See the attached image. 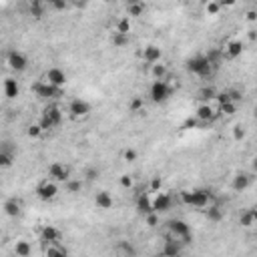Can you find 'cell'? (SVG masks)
<instances>
[{
    "label": "cell",
    "mask_w": 257,
    "mask_h": 257,
    "mask_svg": "<svg viewBox=\"0 0 257 257\" xmlns=\"http://www.w3.org/2000/svg\"><path fill=\"white\" fill-rule=\"evenodd\" d=\"M179 201L187 207H193V209H207L213 199H211V193L205 191V189H185L179 193Z\"/></svg>",
    "instance_id": "cell-1"
},
{
    "label": "cell",
    "mask_w": 257,
    "mask_h": 257,
    "mask_svg": "<svg viewBox=\"0 0 257 257\" xmlns=\"http://www.w3.org/2000/svg\"><path fill=\"white\" fill-rule=\"evenodd\" d=\"M175 89H177V84L173 82V78H169V77L165 80H153L151 89H149V99H151L153 103H157V104H161V103L171 99V95L175 93Z\"/></svg>",
    "instance_id": "cell-2"
},
{
    "label": "cell",
    "mask_w": 257,
    "mask_h": 257,
    "mask_svg": "<svg viewBox=\"0 0 257 257\" xmlns=\"http://www.w3.org/2000/svg\"><path fill=\"white\" fill-rule=\"evenodd\" d=\"M62 119H64V113H62L60 106L56 103H49L45 109H42L38 125H40L42 131H52V128H56L62 123Z\"/></svg>",
    "instance_id": "cell-3"
},
{
    "label": "cell",
    "mask_w": 257,
    "mask_h": 257,
    "mask_svg": "<svg viewBox=\"0 0 257 257\" xmlns=\"http://www.w3.org/2000/svg\"><path fill=\"white\" fill-rule=\"evenodd\" d=\"M167 237L179 241V243L185 247V245L191 243L193 235H191L189 225H187L183 219H171V221H167Z\"/></svg>",
    "instance_id": "cell-4"
},
{
    "label": "cell",
    "mask_w": 257,
    "mask_h": 257,
    "mask_svg": "<svg viewBox=\"0 0 257 257\" xmlns=\"http://www.w3.org/2000/svg\"><path fill=\"white\" fill-rule=\"evenodd\" d=\"M187 71L191 75H195L199 78H209L215 71V67L211 64V60L207 58V54H195L187 60Z\"/></svg>",
    "instance_id": "cell-5"
},
{
    "label": "cell",
    "mask_w": 257,
    "mask_h": 257,
    "mask_svg": "<svg viewBox=\"0 0 257 257\" xmlns=\"http://www.w3.org/2000/svg\"><path fill=\"white\" fill-rule=\"evenodd\" d=\"M34 193H36V197H38L40 201H45V203L54 201V199L58 197V183H54L52 179L45 177L42 181H38V185H36Z\"/></svg>",
    "instance_id": "cell-6"
},
{
    "label": "cell",
    "mask_w": 257,
    "mask_h": 257,
    "mask_svg": "<svg viewBox=\"0 0 257 257\" xmlns=\"http://www.w3.org/2000/svg\"><path fill=\"white\" fill-rule=\"evenodd\" d=\"M67 113L73 121H82L91 115V103L84 99H73L67 106Z\"/></svg>",
    "instance_id": "cell-7"
},
{
    "label": "cell",
    "mask_w": 257,
    "mask_h": 257,
    "mask_svg": "<svg viewBox=\"0 0 257 257\" xmlns=\"http://www.w3.org/2000/svg\"><path fill=\"white\" fill-rule=\"evenodd\" d=\"M219 117L217 113V104L215 103H199L195 109V121L201 125H209Z\"/></svg>",
    "instance_id": "cell-8"
},
{
    "label": "cell",
    "mask_w": 257,
    "mask_h": 257,
    "mask_svg": "<svg viewBox=\"0 0 257 257\" xmlns=\"http://www.w3.org/2000/svg\"><path fill=\"white\" fill-rule=\"evenodd\" d=\"M73 175H71V167L67 165V163H60V161H54V163H51L49 165V179H52L54 183H67L69 179H71Z\"/></svg>",
    "instance_id": "cell-9"
},
{
    "label": "cell",
    "mask_w": 257,
    "mask_h": 257,
    "mask_svg": "<svg viewBox=\"0 0 257 257\" xmlns=\"http://www.w3.org/2000/svg\"><path fill=\"white\" fill-rule=\"evenodd\" d=\"M32 93L38 97V99H45V101H51V99H58L60 95H62V89H54V87H51L49 82H45V80H36L34 84H32Z\"/></svg>",
    "instance_id": "cell-10"
},
{
    "label": "cell",
    "mask_w": 257,
    "mask_h": 257,
    "mask_svg": "<svg viewBox=\"0 0 257 257\" xmlns=\"http://www.w3.org/2000/svg\"><path fill=\"white\" fill-rule=\"evenodd\" d=\"M151 203H153V213H167L171 207H173V195L171 193H165V191H159V193H153L151 195Z\"/></svg>",
    "instance_id": "cell-11"
},
{
    "label": "cell",
    "mask_w": 257,
    "mask_h": 257,
    "mask_svg": "<svg viewBox=\"0 0 257 257\" xmlns=\"http://www.w3.org/2000/svg\"><path fill=\"white\" fill-rule=\"evenodd\" d=\"M6 64H8V69L12 73H25L26 67H28V58L25 52H20V51H10L6 54Z\"/></svg>",
    "instance_id": "cell-12"
},
{
    "label": "cell",
    "mask_w": 257,
    "mask_h": 257,
    "mask_svg": "<svg viewBox=\"0 0 257 257\" xmlns=\"http://www.w3.org/2000/svg\"><path fill=\"white\" fill-rule=\"evenodd\" d=\"M42 80L49 82L54 89H64V84H67V73H64L62 69H58V67H51L45 73V77H42Z\"/></svg>",
    "instance_id": "cell-13"
},
{
    "label": "cell",
    "mask_w": 257,
    "mask_h": 257,
    "mask_svg": "<svg viewBox=\"0 0 257 257\" xmlns=\"http://www.w3.org/2000/svg\"><path fill=\"white\" fill-rule=\"evenodd\" d=\"M223 56L229 58V60H235V58H239L243 54V42L239 38H229L225 45H223Z\"/></svg>",
    "instance_id": "cell-14"
},
{
    "label": "cell",
    "mask_w": 257,
    "mask_h": 257,
    "mask_svg": "<svg viewBox=\"0 0 257 257\" xmlns=\"http://www.w3.org/2000/svg\"><path fill=\"white\" fill-rule=\"evenodd\" d=\"M141 56H143V60L149 64V67H151V64H157V62L163 60V49L157 47V45H149V47L143 49Z\"/></svg>",
    "instance_id": "cell-15"
},
{
    "label": "cell",
    "mask_w": 257,
    "mask_h": 257,
    "mask_svg": "<svg viewBox=\"0 0 257 257\" xmlns=\"http://www.w3.org/2000/svg\"><path fill=\"white\" fill-rule=\"evenodd\" d=\"M40 241L42 243H60L62 241V231L54 225H45L40 229Z\"/></svg>",
    "instance_id": "cell-16"
},
{
    "label": "cell",
    "mask_w": 257,
    "mask_h": 257,
    "mask_svg": "<svg viewBox=\"0 0 257 257\" xmlns=\"http://www.w3.org/2000/svg\"><path fill=\"white\" fill-rule=\"evenodd\" d=\"M181 251H183V245L175 239H171L165 235V241H163V247H161V255L163 257H181Z\"/></svg>",
    "instance_id": "cell-17"
},
{
    "label": "cell",
    "mask_w": 257,
    "mask_h": 257,
    "mask_svg": "<svg viewBox=\"0 0 257 257\" xmlns=\"http://www.w3.org/2000/svg\"><path fill=\"white\" fill-rule=\"evenodd\" d=\"M23 209H25L23 201L16 199V197H10V199H6L2 203V211H4V215H8V217H20V215H23Z\"/></svg>",
    "instance_id": "cell-18"
},
{
    "label": "cell",
    "mask_w": 257,
    "mask_h": 257,
    "mask_svg": "<svg viewBox=\"0 0 257 257\" xmlns=\"http://www.w3.org/2000/svg\"><path fill=\"white\" fill-rule=\"evenodd\" d=\"M95 205L99 207V209H103V211H109V209H113L115 207V199H113V195L109 191H97L95 193Z\"/></svg>",
    "instance_id": "cell-19"
},
{
    "label": "cell",
    "mask_w": 257,
    "mask_h": 257,
    "mask_svg": "<svg viewBox=\"0 0 257 257\" xmlns=\"http://www.w3.org/2000/svg\"><path fill=\"white\" fill-rule=\"evenodd\" d=\"M45 257H69V249L62 243H42Z\"/></svg>",
    "instance_id": "cell-20"
},
{
    "label": "cell",
    "mask_w": 257,
    "mask_h": 257,
    "mask_svg": "<svg viewBox=\"0 0 257 257\" xmlns=\"http://www.w3.org/2000/svg\"><path fill=\"white\" fill-rule=\"evenodd\" d=\"M137 211L141 215H149V213H153V203H151V195L149 193H139L137 197Z\"/></svg>",
    "instance_id": "cell-21"
},
{
    "label": "cell",
    "mask_w": 257,
    "mask_h": 257,
    "mask_svg": "<svg viewBox=\"0 0 257 257\" xmlns=\"http://www.w3.org/2000/svg\"><path fill=\"white\" fill-rule=\"evenodd\" d=\"M2 91H4V97H6V99H16V97L20 95V84H18L16 78L8 77V78H4V82H2Z\"/></svg>",
    "instance_id": "cell-22"
},
{
    "label": "cell",
    "mask_w": 257,
    "mask_h": 257,
    "mask_svg": "<svg viewBox=\"0 0 257 257\" xmlns=\"http://www.w3.org/2000/svg\"><path fill=\"white\" fill-rule=\"evenodd\" d=\"M149 75H151L153 80H165L169 77V67L161 60V62L151 64V67H149Z\"/></svg>",
    "instance_id": "cell-23"
},
{
    "label": "cell",
    "mask_w": 257,
    "mask_h": 257,
    "mask_svg": "<svg viewBox=\"0 0 257 257\" xmlns=\"http://www.w3.org/2000/svg\"><path fill=\"white\" fill-rule=\"evenodd\" d=\"M251 181H253V173H237V175L233 177L231 187H233L235 191H245V189L251 185Z\"/></svg>",
    "instance_id": "cell-24"
},
{
    "label": "cell",
    "mask_w": 257,
    "mask_h": 257,
    "mask_svg": "<svg viewBox=\"0 0 257 257\" xmlns=\"http://www.w3.org/2000/svg\"><path fill=\"white\" fill-rule=\"evenodd\" d=\"M12 251H14L16 257H30V253H32V245H30V241H26V239H16Z\"/></svg>",
    "instance_id": "cell-25"
},
{
    "label": "cell",
    "mask_w": 257,
    "mask_h": 257,
    "mask_svg": "<svg viewBox=\"0 0 257 257\" xmlns=\"http://www.w3.org/2000/svg\"><path fill=\"white\" fill-rule=\"evenodd\" d=\"M205 211V217L209 219V221H213V223H219L223 217H225V213H223V209L219 207V205H209L207 209H203Z\"/></svg>",
    "instance_id": "cell-26"
},
{
    "label": "cell",
    "mask_w": 257,
    "mask_h": 257,
    "mask_svg": "<svg viewBox=\"0 0 257 257\" xmlns=\"http://www.w3.org/2000/svg\"><path fill=\"white\" fill-rule=\"evenodd\" d=\"M113 32H119V34H128L131 32V18L128 16H119L113 25Z\"/></svg>",
    "instance_id": "cell-27"
},
{
    "label": "cell",
    "mask_w": 257,
    "mask_h": 257,
    "mask_svg": "<svg viewBox=\"0 0 257 257\" xmlns=\"http://www.w3.org/2000/svg\"><path fill=\"white\" fill-rule=\"evenodd\" d=\"M145 10H147V4H145V2H139V0H135V2H128V4H127V16H128V18L143 16Z\"/></svg>",
    "instance_id": "cell-28"
},
{
    "label": "cell",
    "mask_w": 257,
    "mask_h": 257,
    "mask_svg": "<svg viewBox=\"0 0 257 257\" xmlns=\"http://www.w3.org/2000/svg\"><path fill=\"white\" fill-rule=\"evenodd\" d=\"M239 223H241V227H245V229H253V227L257 225V215H255V211H253V209H247L245 213H241Z\"/></svg>",
    "instance_id": "cell-29"
},
{
    "label": "cell",
    "mask_w": 257,
    "mask_h": 257,
    "mask_svg": "<svg viewBox=\"0 0 257 257\" xmlns=\"http://www.w3.org/2000/svg\"><path fill=\"white\" fill-rule=\"evenodd\" d=\"M82 187H84V181H82V179H75V177H71L67 183H64V191L71 193V195H77V193H80Z\"/></svg>",
    "instance_id": "cell-30"
},
{
    "label": "cell",
    "mask_w": 257,
    "mask_h": 257,
    "mask_svg": "<svg viewBox=\"0 0 257 257\" xmlns=\"http://www.w3.org/2000/svg\"><path fill=\"white\" fill-rule=\"evenodd\" d=\"M215 97H217V91L213 89V87H203V89H199V93H197V99H199L201 103H213V101H215Z\"/></svg>",
    "instance_id": "cell-31"
},
{
    "label": "cell",
    "mask_w": 257,
    "mask_h": 257,
    "mask_svg": "<svg viewBox=\"0 0 257 257\" xmlns=\"http://www.w3.org/2000/svg\"><path fill=\"white\" fill-rule=\"evenodd\" d=\"M111 42H113V47H115V49H123V47H127L128 42H131V36H128V34L113 32V34H111Z\"/></svg>",
    "instance_id": "cell-32"
},
{
    "label": "cell",
    "mask_w": 257,
    "mask_h": 257,
    "mask_svg": "<svg viewBox=\"0 0 257 257\" xmlns=\"http://www.w3.org/2000/svg\"><path fill=\"white\" fill-rule=\"evenodd\" d=\"M217 113L223 115V117H233L235 113H237V104L235 103H225V104H219L217 106Z\"/></svg>",
    "instance_id": "cell-33"
},
{
    "label": "cell",
    "mask_w": 257,
    "mask_h": 257,
    "mask_svg": "<svg viewBox=\"0 0 257 257\" xmlns=\"http://www.w3.org/2000/svg\"><path fill=\"white\" fill-rule=\"evenodd\" d=\"M99 175H101V171L97 167H87V169H84V173H82V181L84 183H93V181L99 179Z\"/></svg>",
    "instance_id": "cell-34"
},
{
    "label": "cell",
    "mask_w": 257,
    "mask_h": 257,
    "mask_svg": "<svg viewBox=\"0 0 257 257\" xmlns=\"http://www.w3.org/2000/svg\"><path fill=\"white\" fill-rule=\"evenodd\" d=\"M223 10V6H221V2H217V0H209V2L205 4V12L209 14V16H215V14H219Z\"/></svg>",
    "instance_id": "cell-35"
},
{
    "label": "cell",
    "mask_w": 257,
    "mask_h": 257,
    "mask_svg": "<svg viewBox=\"0 0 257 257\" xmlns=\"http://www.w3.org/2000/svg\"><path fill=\"white\" fill-rule=\"evenodd\" d=\"M0 153H6V155H14L16 157V145L12 141H0Z\"/></svg>",
    "instance_id": "cell-36"
},
{
    "label": "cell",
    "mask_w": 257,
    "mask_h": 257,
    "mask_svg": "<svg viewBox=\"0 0 257 257\" xmlns=\"http://www.w3.org/2000/svg\"><path fill=\"white\" fill-rule=\"evenodd\" d=\"M45 8H49L47 2H32L30 4V14L36 16V18H40L42 14H45Z\"/></svg>",
    "instance_id": "cell-37"
},
{
    "label": "cell",
    "mask_w": 257,
    "mask_h": 257,
    "mask_svg": "<svg viewBox=\"0 0 257 257\" xmlns=\"http://www.w3.org/2000/svg\"><path fill=\"white\" fill-rule=\"evenodd\" d=\"M137 159H139V153L135 151L133 147H128V149H125V151H123V161L125 163H135Z\"/></svg>",
    "instance_id": "cell-38"
},
{
    "label": "cell",
    "mask_w": 257,
    "mask_h": 257,
    "mask_svg": "<svg viewBox=\"0 0 257 257\" xmlns=\"http://www.w3.org/2000/svg\"><path fill=\"white\" fill-rule=\"evenodd\" d=\"M245 137H247L245 125H235V127H233V139H235V141H243Z\"/></svg>",
    "instance_id": "cell-39"
},
{
    "label": "cell",
    "mask_w": 257,
    "mask_h": 257,
    "mask_svg": "<svg viewBox=\"0 0 257 257\" xmlns=\"http://www.w3.org/2000/svg\"><path fill=\"white\" fill-rule=\"evenodd\" d=\"M119 185H121L123 189H133V187H135V179H133V175H128V173L121 175V177H119Z\"/></svg>",
    "instance_id": "cell-40"
},
{
    "label": "cell",
    "mask_w": 257,
    "mask_h": 257,
    "mask_svg": "<svg viewBox=\"0 0 257 257\" xmlns=\"http://www.w3.org/2000/svg\"><path fill=\"white\" fill-rule=\"evenodd\" d=\"M42 128H40V125L38 123H34V125H28V128H26V135L30 137V139H38V137H42Z\"/></svg>",
    "instance_id": "cell-41"
},
{
    "label": "cell",
    "mask_w": 257,
    "mask_h": 257,
    "mask_svg": "<svg viewBox=\"0 0 257 257\" xmlns=\"http://www.w3.org/2000/svg\"><path fill=\"white\" fill-rule=\"evenodd\" d=\"M14 155H6V153H0V169H8L14 165Z\"/></svg>",
    "instance_id": "cell-42"
},
{
    "label": "cell",
    "mask_w": 257,
    "mask_h": 257,
    "mask_svg": "<svg viewBox=\"0 0 257 257\" xmlns=\"http://www.w3.org/2000/svg\"><path fill=\"white\" fill-rule=\"evenodd\" d=\"M143 106H145V101L137 97V99L131 101V104H128V111H131V113H141V111H143Z\"/></svg>",
    "instance_id": "cell-43"
},
{
    "label": "cell",
    "mask_w": 257,
    "mask_h": 257,
    "mask_svg": "<svg viewBox=\"0 0 257 257\" xmlns=\"http://www.w3.org/2000/svg\"><path fill=\"white\" fill-rule=\"evenodd\" d=\"M163 189V183H161V177H153L151 183H149V193H159Z\"/></svg>",
    "instance_id": "cell-44"
},
{
    "label": "cell",
    "mask_w": 257,
    "mask_h": 257,
    "mask_svg": "<svg viewBox=\"0 0 257 257\" xmlns=\"http://www.w3.org/2000/svg\"><path fill=\"white\" fill-rule=\"evenodd\" d=\"M49 8H54V10H67L71 4L69 2H58V0H51V2H47Z\"/></svg>",
    "instance_id": "cell-45"
},
{
    "label": "cell",
    "mask_w": 257,
    "mask_h": 257,
    "mask_svg": "<svg viewBox=\"0 0 257 257\" xmlns=\"http://www.w3.org/2000/svg\"><path fill=\"white\" fill-rule=\"evenodd\" d=\"M145 221L149 223V227H155L159 223V215L157 213H149V215H145Z\"/></svg>",
    "instance_id": "cell-46"
}]
</instances>
